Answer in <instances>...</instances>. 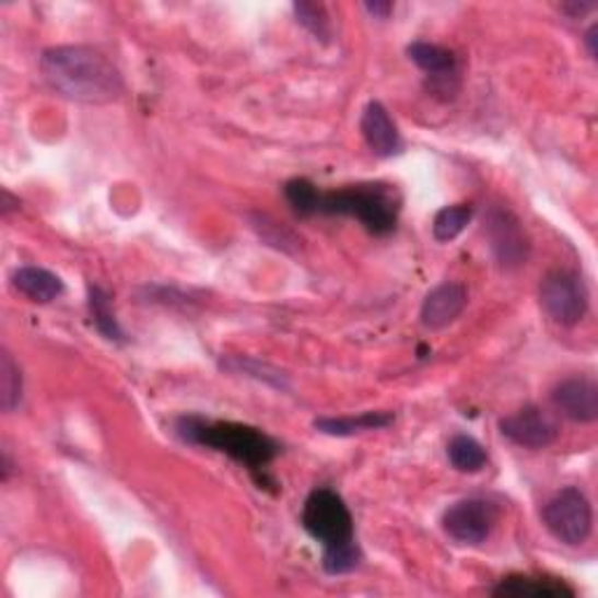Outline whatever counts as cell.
<instances>
[{"label": "cell", "mask_w": 598, "mask_h": 598, "mask_svg": "<svg viewBox=\"0 0 598 598\" xmlns=\"http://www.w3.org/2000/svg\"><path fill=\"white\" fill-rule=\"evenodd\" d=\"M40 71L49 87L75 104L104 106L125 92L117 66L87 45L49 47L40 57Z\"/></svg>", "instance_id": "obj_1"}, {"label": "cell", "mask_w": 598, "mask_h": 598, "mask_svg": "<svg viewBox=\"0 0 598 598\" xmlns=\"http://www.w3.org/2000/svg\"><path fill=\"white\" fill-rule=\"evenodd\" d=\"M302 526L323 544V571L328 575H347L361 566L363 552L355 542L353 515L337 491L314 489L306 495Z\"/></svg>", "instance_id": "obj_2"}, {"label": "cell", "mask_w": 598, "mask_h": 598, "mask_svg": "<svg viewBox=\"0 0 598 598\" xmlns=\"http://www.w3.org/2000/svg\"><path fill=\"white\" fill-rule=\"evenodd\" d=\"M176 435L187 444H197V447L227 454L236 464L246 466L250 472L265 470L281 452L279 442L262 433L260 429L234 421L180 417L176 421Z\"/></svg>", "instance_id": "obj_3"}, {"label": "cell", "mask_w": 598, "mask_h": 598, "mask_svg": "<svg viewBox=\"0 0 598 598\" xmlns=\"http://www.w3.org/2000/svg\"><path fill=\"white\" fill-rule=\"evenodd\" d=\"M402 197L396 185L388 183H361L344 190L320 192L316 213L355 218L374 236H388L396 232L400 218Z\"/></svg>", "instance_id": "obj_4"}, {"label": "cell", "mask_w": 598, "mask_h": 598, "mask_svg": "<svg viewBox=\"0 0 598 598\" xmlns=\"http://www.w3.org/2000/svg\"><path fill=\"white\" fill-rule=\"evenodd\" d=\"M542 521L559 542L579 547L591 536V503L579 489L566 486L547 501L542 507Z\"/></svg>", "instance_id": "obj_5"}, {"label": "cell", "mask_w": 598, "mask_h": 598, "mask_svg": "<svg viewBox=\"0 0 598 598\" xmlns=\"http://www.w3.org/2000/svg\"><path fill=\"white\" fill-rule=\"evenodd\" d=\"M540 306L556 326L573 328L587 316L589 293L573 271H550L540 283Z\"/></svg>", "instance_id": "obj_6"}, {"label": "cell", "mask_w": 598, "mask_h": 598, "mask_svg": "<svg viewBox=\"0 0 598 598\" xmlns=\"http://www.w3.org/2000/svg\"><path fill=\"white\" fill-rule=\"evenodd\" d=\"M501 512L486 499H464L444 509L442 531L454 542L480 547L489 540Z\"/></svg>", "instance_id": "obj_7"}, {"label": "cell", "mask_w": 598, "mask_h": 598, "mask_svg": "<svg viewBox=\"0 0 598 598\" xmlns=\"http://www.w3.org/2000/svg\"><path fill=\"white\" fill-rule=\"evenodd\" d=\"M486 236L491 242V250L505 269H519L526 265L531 255V242H528L521 220L507 211L495 207L486 215Z\"/></svg>", "instance_id": "obj_8"}, {"label": "cell", "mask_w": 598, "mask_h": 598, "mask_svg": "<svg viewBox=\"0 0 598 598\" xmlns=\"http://www.w3.org/2000/svg\"><path fill=\"white\" fill-rule=\"evenodd\" d=\"M499 429L503 437L524 449H547L559 437V425L547 417L540 407H524L519 412L501 419Z\"/></svg>", "instance_id": "obj_9"}, {"label": "cell", "mask_w": 598, "mask_h": 598, "mask_svg": "<svg viewBox=\"0 0 598 598\" xmlns=\"http://www.w3.org/2000/svg\"><path fill=\"white\" fill-rule=\"evenodd\" d=\"M407 57L412 59L423 73L431 78V92L454 98L458 92V59L447 47L417 40L407 47Z\"/></svg>", "instance_id": "obj_10"}, {"label": "cell", "mask_w": 598, "mask_h": 598, "mask_svg": "<svg viewBox=\"0 0 598 598\" xmlns=\"http://www.w3.org/2000/svg\"><path fill=\"white\" fill-rule=\"evenodd\" d=\"M552 402L563 417L575 423H594L598 419V386L594 379H563L552 390Z\"/></svg>", "instance_id": "obj_11"}, {"label": "cell", "mask_w": 598, "mask_h": 598, "mask_svg": "<svg viewBox=\"0 0 598 598\" xmlns=\"http://www.w3.org/2000/svg\"><path fill=\"white\" fill-rule=\"evenodd\" d=\"M468 306V290L464 283H442L433 288L429 295H425L421 304V323L431 330H442L452 326L458 316L466 312Z\"/></svg>", "instance_id": "obj_12"}, {"label": "cell", "mask_w": 598, "mask_h": 598, "mask_svg": "<svg viewBox=\"0 0 598 598\" xmlns=\"http://www.w3.org/2000/svg\"><path fill=\"white\" fill-rule=\"evenodd\" d=\"M361 131L367 148L377 157H392L402 150L400 131L396 122H392L386 106L379 104V101H370V104L365 106L361 117Z\"/></svg>", "instance_id": "obj_13"}, {"label": "cell", "mask_w": 598, "mask_h": 598, "mask_svg": "<svg viewBox=\"0 0 598 598\" xmlns=\"http://www.w3.org/2000/svg\"><path fill=\"white\" fill-rule=\"evenodd\" d=\"M491 594L512 598H573L575 589L563 583V579L554 577L509 575L503 577L501 583L491 589Z\"/></svg>", "instance_id": "obj_14"}, {"label": "cell", "mask_w": 598, "mask_h": 598, "mask_svg": "<svg viewBox=\"0 0 598 598\" xmlns=\"http://www.w3.org/2000/svg\"><path fill=\"white\" fill-rule=\"evenodd\" d=\"M12 285L20 290L24 297L38 304L55 302L63 295V281L43 267H20L12 273Z\"/></svg>", "instance_id": "obj_15"}, {"label": "cell", "mask_w": 598, "mask_h": 598, "mask_svg": "<svg viewBox=\"0 0 598 598\" xmlns=\"http://www.w3.org/2000/svg\"><path fill=\"white\" fill-rule=\"evenodd\" d=\"M396 421L390 412H365L357 417H330V419H316L314 429L323 435L330 437H351L357 433H370V431H384Z\"/></svg>", "instance_id": "obj_16"}, {"label": "cell", "mask_w": 598, "mask_h": 598, "mask_svg": "<svg viewBox=\"0 0 598 598\" xmlns=\"http://www.w3.org/2000/svg\"><path fill=\"white\" fill-rule=\"evenodd\" d=\"M449 464L458 472H480L489 464V454L482 442H477L472 435H454L447 444Z\"/></svg>", "instance_id": "obj_17"}, {"label": "cell", "mask_w": 598, "mask_h": 598, "mask_svg": "<svg viewBox=\"0 0 598 598\" xmlns=\"http://www.w3.org/2000/svg\"><path fill=\"white\" fill-rule=\"evenodd\" d=\"M87 304H90L94 328L110 341H125V332H122V328H119V320L113 312L110 295L106 293V290L98 288V285H90L87 288Z\"/></svg>", "instance_id": "obj_18"}, {"label": "cell", "mask_w": 598, "mask_h": 598, "mask_svg": "<svg viewBox=\"0 0 598 598\" xmlns=\"http://www.w3.org/2000/svg\"><path fill=\"white\" fill-rule=\"evenodd\" d=\"M474 215L470 203H454V207H444L437 211L433 220V236L439 244H449L464 232Z\"/></svg>", "instance_id": "obj_19"}, {"label": "cell", "mask_w": 598, "mask_h": 598, "mask_svg": "<svg viewBox=\"0 0 598 598\" xmlns=\"http://www.w3.org/2000/svg\"><path fill=\"white\" fill-rule=\"evenodd\" d=\"M22 402V370L14 363V357L3 351L0 353V409L14 412Z\"/></svg>", "instance_id": "obj_20"}, {"label": "cell", "mask_w": 598, "mask_h": 598, "mask_svg": "<svg viewBox=\"0 0 598 598\" xmlns=\"http://www.w3.org/2000/svg\"><path fill=\"white\" fill-rule=\"evenodd\" d=\"M222 367L227 372H236V374H246V377H255L258 382L271 384L277 388H288V382L283 377V372H279L277 367H271L267 363L255 361V357H244V355H230L227 361H222Z\"/></svg>", "instance_id": "obj_21"}, {"label": "cell", "mask_w": 598, "mask_h": 598, "mask_svg": "<svg viewBox=\"0 0 598 598\" xmlns=\"http://www.w3.org/2000/svg\"><path fill=\"white\" fill-rule=\"evenodd\" d=\"M283 195L290 203V209H293L297 215L302 218H309V215H316V209H318V197H320V190L306 178H295L285 183L283 187Z\"/></svg>", "instance_id": "obj_22"}, {"label": "cell", "mask_w": 598, "mask_h": 598, "mask_svg": "<svg viewBox=\"0 0 598 598\" xmlns=\"http://www.w3.org/2000/svg\"><path fill=\"white\" fill-rule=\"evenodd\" d=\"M293 10H295L297 22L306 31H309L316 40H320V43H328L330 40L332 28H330V16H328L326 5L306 3V0H300V3L293 5Z\"/></svg>", "instance_id": "obj_23"}, {"label": "cell", "mask_w": 598, "mask_h": 598, "mask_svg": "<svg viewBox=\"0 0 598 598\" xmlns=\"http://www.w3.org/2000/svg\"><path fill=\"white\" fill-rule=\"evenodd\" d=\"M250 227L260 234L262 242H267L269 246L279 248V250H290V248L300 246V238L293 232L283 230L279 222H273L267 215H260V213L250 215Z\"/></svg>", "instance_id": "obj_24"}, {"label": "cell", "mask_w": 598, "mask_h": 598, "mask_svg": "<svg viewBox=\"0 0 598 598\" xmlns=\"http://www.w3.org/2000/svg\"><path fill=\"white\" fill-rule=\"evenodd\" d=\"M365 10L377 16V20H388V14L392 12V3H382V0H374V3H365Z\"/></svg>", "instance_id": "obj_25"}, {"label": "cell", "mask_w": 598, "mask_h": 598, "mask_svg": "<svg viewBox=\"0 0 598 598\" xmlns=\"http://www.w3.org/2000/svg\"><path fill=\"white\" fill-rule=\"evenodd\" d=\"M12 209H20V199H14L8 190H3V203H0V213L10 215Z\"/></svg>", "instance_id": "obj_26"}, {"label": "cell", "mask_w": 598, "mask_h": 598, "mask_svg": "<svg viewBox=\"0 0 598 598\" xmlns=\"http://www.w3.org/2000/svg\"><path fill=\"white\" fill-rule=\"evenodd\" d=\"M591 8H594V3H583V5H579V3H568V5H563V12H568L573 16H583Z\"/></svg>", "instance_id": "obj_27"}, {"label": "cell", "mask_w": 598, "mask_h": 598, "mask_svg": "<svg viewBox=\"0 0 598 598\" xmlns=\"http://www.w3.org/2000/svg\"><path fill=\"white\" fill-rule=\"evenodd\" d=\"M596 33H598V26L594 24V26L587 31V36H585V43H587V47H589L591 59H596V52H598V49H596Z\"/></svg>", "instance_id": "obj_28"}]
</instances>
